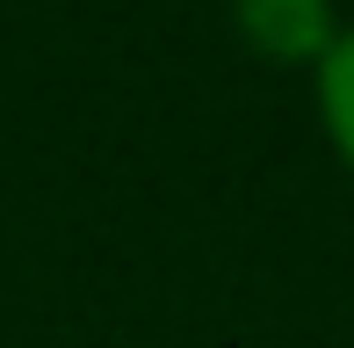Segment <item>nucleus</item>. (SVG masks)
I'll list each match as a JSON object with an SVG mask.
<instances>
[{
	"instance_id": "1",
	"label": "nucleus",
	"mask_w": 354,
	"mask_h": 348,
	"mask_svg": "<svg viewBox=\"0 0 354 348\" xmlns=\"http://www.w3.org/2000/svg\"><path fill=\"white\" fill-rule=\"evenodd\" d=\"M232 22L268 66H318L347 29L333 0H232Z\"/></svg>"
},
{
	"instance_id": "2",
	"label": "nucleus",
	"mask_w": 354,
	"mask_h": 348,
	"mask_svg": "<svg viewBox=\"0 0 354 348\" xmlns=\"http://www.w3.org/2000/svg\"><path fill=\"white\" fill-rule=\"evenodd\" d=\"M311 94H318V123H326V146L347 160L354 174V22L333 37V51L311 66Z\"/></svg>"
}]
</instances>
